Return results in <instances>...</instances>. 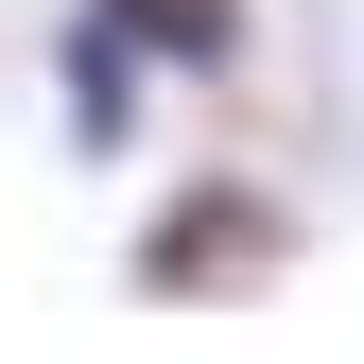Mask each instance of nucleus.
<instances>
[{
  "label": "nucleus",
  "instance_id": "obj_1",
  "mask_svg": "<svg viewBox=\"0 0 364 364\" xmlns=\"http://www.w3.org/2000/svg\"><path fill=\"white\" fill-rule=\"evenodd\" d=\"M278 260H295L278 191H260V173H191V191L139 225V260H122V278H139V295H225V278H278Z\"/></svg>",
  "mask_w": 364,
  "mask_h": 364
},
{
  "label": "nucleus",
  "instance_id": "obj_2",
  "mask_svg": "<svg viewBox=\"0 0 364 364\" xmlns=\"http://www.w3.org/2000/svg\"><path fill=\"white\" fill-rule=\"evenodd\" d=\"M105 35H139L156 70H243V0H87Z\"/></svg>",
  "mask_w": 364,
  "mask_h": 364
}]
</instances>
